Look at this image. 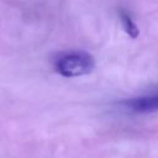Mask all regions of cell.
<instances>
[{
  "label": "cell",
  "mask_w": 158,
  "mask_h": 158,
  "mask_svg": "<svg viewBox=\"0 0 158 158\" xmlns=\"http://www.w3.org/2000/svg\"><path fill=\"white\" fill-rule=\"evenodd\" d=\"M127 109L137 114H151L158 111V94L138 96L122 102Z\"/></svg>",
  "instance_id": "cell-2"
},
{
  "label": "cell",
  "mask_w": 158,
  "mask_h": 158,
  "mask_svg": "<svg viewBox=\"0 0 158 158\" xmlns=\"http://www.w3.org/2000/svg\"><path fill=\"white\" fill-rule=\"evenodd\" d=\"M120 20L122 23V27L125 30V32L131 37V38H136L138 36V27L137 25L133 22V20L131 19V16L128 14H126L125 11L120 12Z\"/></svg>",
  "instance_id": "cell-3"
},
{
  "label": "cell",
  "mask_w": 158,
  "mask_h": 158,
  "mask_svg": "<svg viewBox=\"0 0 158 158\" xmlns=\"http://www.w3.org/2000/svg\"><path fill=\"white\" fill-rule=\"evenodd\" d=\"M56 70L65 77L74 78L86 75L95 68V58L88 52H70L56 60Z\"/></svg>",
  "instance_id": "cell-1"
}]
</instances>
